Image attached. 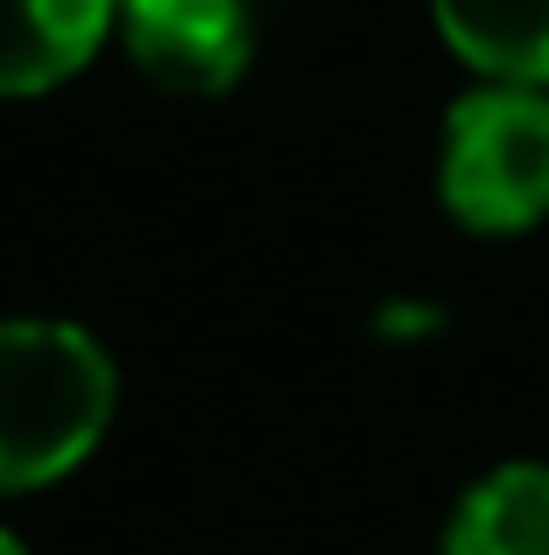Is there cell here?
Returning <instances> with one entry per match:
<instances>
[{
    "label": "cell",
    "mask_w": 549,
    "mask_h": 555,
    "mask_svg": "<svg viewBox=\"0 0 549 555\" xmlns=\"http://www.w3.org/2000/svg\"><path fill=\"white\" fill-rule=\"evenodd\" d=\"M120 408L113 352L71 317H0V500L71 478Z\"/></svg>",
    "instance_id": "6da1fadb"
},
{
    "label": "cell",
    "mask_w": 549,
    "mask_h": 555,
    "mask_svg": "<svg viewBox=\"0 0 549 555\" xmlns=\"http://www.w3.org/2000/svg\"><path fill=\"white\" fill-rule=\"evenodd\" d=\"M0 555H28V548H22V542H14V534H8V528H0Z\"/></svg>",
    "instance_id": "52a82bcc"
},
{
    "label": "cell",
    "mask_w": 549,
    "mask_h": 555,
    "mask_svg": "<svg viewBox=\"0 0 549 555\" xmlns=\"http://www.w3.org/2000/svg\"><path fill=\"white\" fill-rule=\"evenodd\" d=\"M113 28L120 0H0V99H42L71 85Z\"/></svg>",
    "instance_id": "277c9868"
},
{
    "label": "cell",
    "mask_w": 549,
    "mask_h": 555,
    "mask_svg": "<svg viewBox=\"0 0 549 555\" xmlns=\"http://www.w3.org/2000/svg\"><path fill=\"white\" fill-rule=\"evenodd\" d=\"M120 42L169 99H219L254 56L247 0H120Z\"/></svg>",
    "instance_id": "3957f363"
},
{
    "label": "cell",
    "mask_w": 549,
    "mask_h": 555,
    "mask_svg": "<svg viewBox=\"0 0 549 555\" xmlns=\"http://www.w3.org/2000/svg\"><path fill=\"white\" fill-rule=\"evenodd\" d=\"M430 22L480 78L549 92V0H430Z\"/></svg>",
    "instance_id": "8992f818"
},
{
    "label": "cell",
    "mask_w": 549,
    "mask_h": 555,
    "mask_svg": "<svg viewBox=\"0 0 549 555\" xmlns=\"http://www.w3.org/2000/svg\"><path fill=\"white\" fill-rule=\"evenodd\" d=\"M444 555H549V464H494L458 492Z\"/></svg>",
    "instance_id": "5b68a950"
},
{
    "label": "cell",
    "mask_w": 549,
    "mask_h": 555,
    "mask_svg": "<svg viewBox=\"0 0 549 555\" xmlns=\"http://www.w3.org/2000/svg\"><path fill=\"white\" fill-rule=\"evenodd\" d=\"M437 197L465 232L508 240L549 218V92L494 85L465 92L444 113Z\"/></svg>",
    "instance_id": "7a4b0ae2"
}]
</instances>
